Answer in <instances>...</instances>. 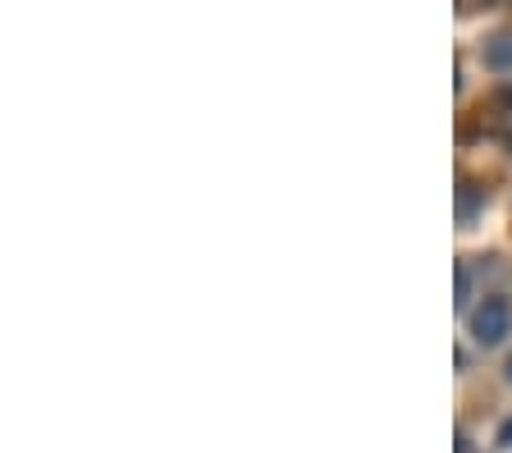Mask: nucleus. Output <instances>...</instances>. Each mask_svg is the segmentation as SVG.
Masks as SVG:
<instances>
[{
    "instance_id": "nucleus-1",
    "label": "nucleus",
    "mask_w": 512,
    "mask_h": 453,
    "mask_svg": "<svg viewBox=\"0 0 512 453\" xmlns=\"http://www.w3.org/2000/svg\"><path fill=\"white\" fill-rule=\"evenodd\" d=\"M471 335H476V344L494 348L503 344V339L512 335V298H503V293H494V298H485L471 312Z\"/></svg>"
},
{
    "instance_id": "nucleus-2",
    "label": "nucleus",
    "mask_w": 512,
    "mask_h": 453,
    "mask_svg": "<svg viewBox=\"0 0 512 453\" xmlns=\"http://www.w3.org/2000/svg\"><path fill=\"white\" fill-rule=\"evenodd\" d=\"M490 65H512V37H499V42L490 46Z\"/></svg>"
},
{
    "instance_id": "nucleus-3",
    "label": "nucleus",
    "mask_w": 512,
    "mask_h": 453,
    "mask_svg": "<svg viewBox=\"0 0 512 453\" xmlns=\"http://www.w3.org/2000/svg\"><path fill=\"white\" fill-rule=\"evenodd\" d=\"M499 444H512V421H503V431H499Z\"/></svg>"
},
{
    "instance_id": "nucleus-4",
    "label": "nucleus",
    "mask_w": 512,
    "mask_h": 453,
    "mask_svg": "<svg viewBox=\"0 0 512 453\" xmlns=\"http://www.w3.org/2000/svg\"><path fill=\"white\" fill-rule=\"evenodd\" d=\"M508 376H512V362H508Z\"/></svg>"
}]
</instances>
